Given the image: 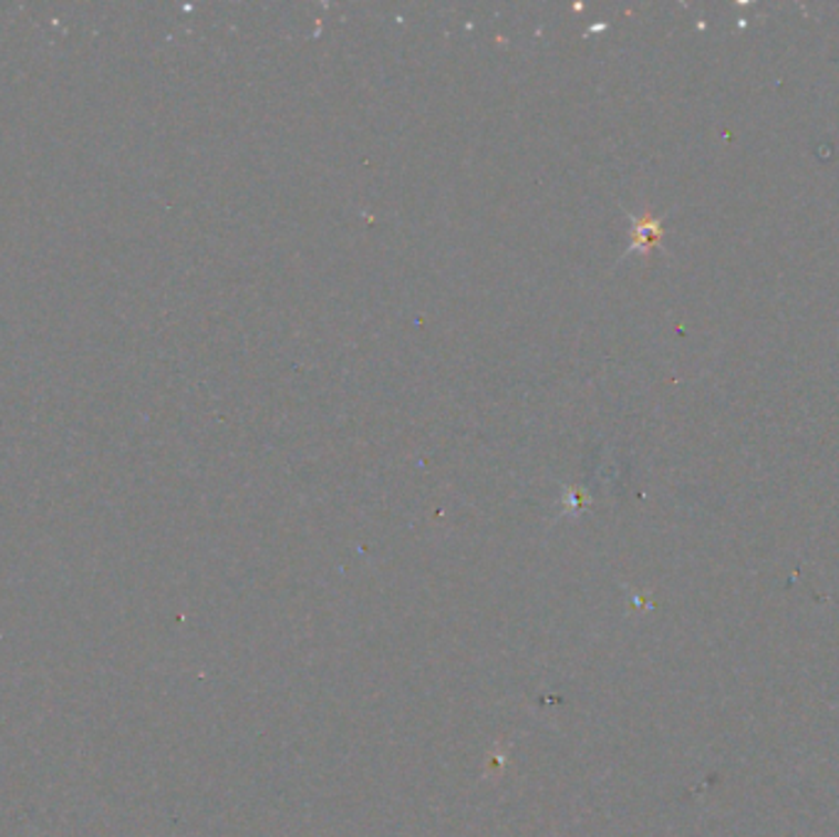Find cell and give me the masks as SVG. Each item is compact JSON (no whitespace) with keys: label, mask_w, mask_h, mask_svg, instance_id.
I'll return each instance as SVG.
<instances>
[{"label":"cell","mask_w":839,"mask_h":837,"mask_svg":"<svg viewBox=\"0 0 839 837\" xmlns=\"http://www.w3.org/2000/svg\"><path fill=\"white\" fill-rule=\"evenodd\" d=\"M663 236V224L655 217H645L633 224V246L631 248H641V251H649L651 246L661 241Z\"/></svg>","instance_id":"6da1fadb"}]
</instances>
